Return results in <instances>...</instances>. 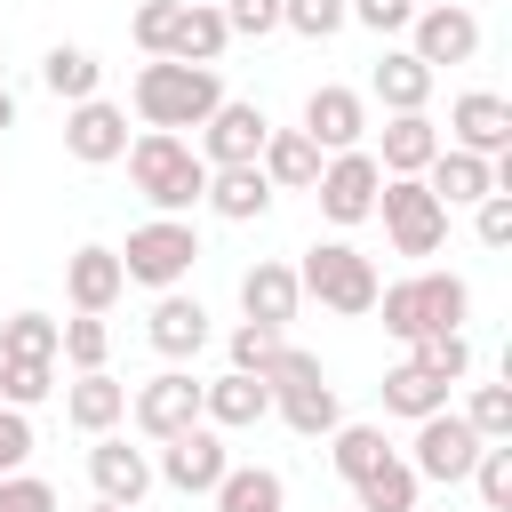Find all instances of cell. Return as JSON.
Listing matches in <instances>:
<instances>
[{
  "instance_id": "cell-1",
  "label": "cell",
  "mask_w": 512,
  "mask_h": 512,
  "mask_svg": "<svg viewBox=\"0 0 512 512\" xmlns=\"http://www.w3.org/2000/svg\"><path fill=\"white\" fill-rule=\"evenodd\" d=\"M128 184L160 208V216H184L200 192H208V160L176 136V128H144V136H128Z\"/></svg>"
},
{
  "instance_id": "cell-2",
  "label": "cell",
  "mask_w": 512,
  "mask_h": 512,
  "mask_svg": "<svg viewBox=\"0 0 512 512\" xmlns=\"http://www.w3.org/2000/svg\"><path fill=\"white\" fill-rule=\"evenodd\" d=\"M136 120L144 128H200L216 104H224V80H216V64H176V56H152L144 72H136Z\"/></svg>"
},
{
  "instance_id": "cell-3",
  "label": "cell",
  "mask_w": 512,
  "mask_h": 512,
  "mask_svg": "<svg viewBox=\"0 0 512 512\" xmlns=\"http://www.w3.org/2000/svg\"><path fill=\"white\" fill-rule=\"evenodd\" d=\"M296 288L304 296H320L328 312H344V320H360V312H376V264L352 248V240H312L304 248V264H296Z\"/></svg>"
},
{
  "instance_id": "cell-4",
  "label": "cell",
  "mask_w": 512,
  "mask_h": 512,
  "mask_svg": "<svg viewBox=\"0 0 512 512\" xmlns=\"http://www.w3.org/2000/svg\"><path fill=\"white\" fill-rule=\"evenodd\" d=\"M112 256H120V272L144 280V288H184V272L200 264V232H192V216H152V224H136L128 248H112Z\"/></svg>"
},
{
  "instance_id": "cell-5",
  "label": "cell",
  "mask_w": 512,
  "mask_h": 512,
  "mask_svg": "<svg viewBox=\"0 0 512 512\" xmlns=\"http://www.w3.org/2000/svg\"><path fill=\"white\" fill-rule=\"evenodd\" d=\"M376 216H384V240H392L400 256H432V248L448 240V208L432 200L424 176H384V184H376Z\"/></svg>"
},
{
  "instance_id": "cell-6",
  "label": "cell",
  "mask_w": 512,
  "mask_h": 512,
  "mask_svg": "<svg viewBox=\"0 0 512 512\" xmlns=\"http://www.w3.org/2000/svg\"><path fill=\"white\" fill-rule=\"evenodd\" d=\"M376 184H384V168H376V152H328L320 160V176H312V200H320V216L328 224H368L376 216Z\"/></svg>"
},
{
  "instance_id": "cell-7",
  "label": "cell",
  "mask_w": 512,
  "mask_h": 512,
  "mask_svg": "<svg viewBox=\"0 0 512 512\" xmlns=\"http://www.w3.org/2000/svg\"><path fill=\"white\" fill-rule=\"evenodd\" d=\"M488 440L456 416V408H432V416H416V480H440V488H456V480H472V456H480Z\"/></svg>"
},
{
  "instance_id": "cell-8",
  "label": "cell",
  "mask_w": 512,
  "mask_h": 512,
  "mask_svg": "<svg viewBox=\"0 0 512 512\" xmlns=\"http://www.w3.org/2000/svg\"><path fill=\"white\" fill-rule=\"evenodd\" d=\"M128 408H136V432H144V440H176V432L200 424V376L176 360V368H160L152 384H136Z\"/></svg>"
},
{
  "instance_id": "cell-9",
  "label": "cell",
  "mask_w": 512,
  "mask_h": 512,
  "mask_svg": "<svg viewBox=\"0 0 512 512\" xmlns=\"http://www.w3.org/2000/svg\"><path fill=\"white\" fill-rule=\"evenodd\" d=\"M408 56H424L432 72H440V64H472V56H480V16L456 8V0L416 8V16H408Z\"/></svg>"
},
{
  "instance_id": "cell-10",
  "label": "cell",
  "mask_w": 512,
  "mask_h": 512,
  "mask_svg": "<svg viewBox=\"0 0 512 512\" xmlns=\"http://www.w3.org/2000/svg\"><path fill=\"white\" fill-rule=\"evenodd\" d=\"M224 432L216 424H192V432H176V440H160V480L176 488V496H208L216 480H224Z\"/></svg>"
},
{
  "instance_id": "cell-11",
  "label": "cell",
  "mask_w": 512,
  "mask_h": 512,
  "mask_svg": "<svg viewBox=\"0 0 512 512\" xmlns=\"http://www.w3.org/2000/svg\"><path fill=\"white\" fill-rule=\"evenodd\" d=\"M64 152H72L80 168H112V160L128 152V112L104 104V96H80V104L64 112Z\"/></svg>"
},
{
  "instance_id": "cell-12",
  "label": "cell",
  "mask_w": 512,
  "mask_h": 512,
  "mask_svg": "<svg viewBox=\"0 0 512 512\" xmlns=\"http://www.w3.org/2000/svg\"><path fill=\"white\" fill-rule=\"evenodd\" d=\"M264 128H272V120H264L256 104L224 96V104L200 120V160H208V168H240V160H256V152H264Z\"/></svg>"
},
{
  "instance_id": "cell-13",
  "label": "cell",
  "mask_w": 512,
  "mask_h": 512,
  "mask_svg": "<svg viewBox=\"0 0 512 512\" xmlns=\"http://www.w3.org/2000/svg\"><path fill=\"white\" fill-rule=\"evenodd\" d=\"M88 480H96V496H104V504L136 512V504H144V488H152V456H144V448H128L120 432H96V448H88Z\"/></svg>"
},
{
  "instance_id": "cell-14",
  "label": "cell",
  "mask_w": 512,
  "mask_h": 512,
  "mask_svg": "<svg viewBox=\"0 0 512 512\" xmlns=\"http://www.w3.org/2000/svg\"><path fill=\"white\" fill-rule=\"evenodd\" d=\"M264 416H272V384H264V376L224 368L216 384H200V424H216V432H248V424H264Z\"/></svg>"
},
{
  "instance_id": "cell-15",
  "label": "cell",
  "mask_w": 512,
  "mask_h": 512,
  "mask_svg": "<svg viewBox=\"0 0 512 512\" xmlns=\"http://www.w3.org/2000/svg\"><path fill=\"white\" fill-rule=\"evenodd\" d=\"M304 136H312L320 152H352V144L368 136V96H360V88H312V96H304Z\"/></svg>"
},
{
  "instance_id": "cell-16",
  "label": "cell",
  "mask_w": 512,
  "mask_h": 512,
  "mask_svg": "<svg viewBox=\"0 0 512 512\" xmlns=\"http://www.w3.org/2000/svg\"><path fill=\"white\" fill-rule=\"evenodd\" d=\"M448 136H456L464 152L496 160V152H512V104H504V96H488V88H472V96H456V104H448Z\"/></svg>"
},
{
  "instance_id": "cell-17",
  "label": "cell",
  "mask_w": 512,
  "mask_h": 512,
  "mask_svg": "<svg viewBox=\"0 0 512 512\" xmlns=\"http://www.w3.org/2000/svg\"><path fill=\"white\" fill-rule=\"evenodd\" d=\"M296 304H304V288H296V264H280V256H256V264L240 272V312H248V320H264V328H288V320H296Z\"/></svg>"
},
{
  "instance_id": "cell-18",
  "label": "cell",
  "mask_w": 512,
  "mask_h": 512,
  "mask_svg": "<svg viewBox=\"0 0 512 512\" xmlns=\"http://www.w3.org/2000/svg\"><path fill=\"white\" fill-rule=\"evenodd\" d=\"M144 336H152V352H160V360H192V352L208 344V304H200V296H184V288H160V304H152Z\"/></svg>"
},
{
  "instance_id": "cell-19",
  "label": "cell",
  "mask_w": 512,
  "mask_h": 512,
  "mask_svg": "<svg viewBox=\"0 0 512 512\" xmlns=\"http://www.w3.org/2000/svg\"><path fill=\"white\" fill-rule=\"evenodd\" d=\"M424 184H432L440 208H472V200L496 192V160H480V152H464V144H440L432 168H424Z\"/></svg>"
},
{
  "instance_id": "cell-20",
  "label": "cell",
  "mask_w": 512,
  "mask_h": 512,
  "mask_svg": "<svg viewBox=\"0 0 512 512\" xmlns=\"http://www.w3.org/2000/svg\"><path fill=\"white\" fill-rule=\"evenodd\" d=\"M120 288H128V272H120V256L112 248H72L64 256V296H72V312H112L120 304Z\"/></svg>"
},
{
  "instance_id": "cell-21",
  "label": "cell",
  "mask_w": 512,
  "mask_h": 512,
  "mask_svg": "<svg viewBox=\"0 0 512 512\" xmlns=\"http://www.w3.org/2000/svg\"><path fill=\"white\" fill-rule=\"evenodd\" d=\"M232 48V24L216 0H176V24H168V56L176 64H216Z\"/></svg>"
},
{
  "instance_id": "cell-22",
  "label": "cell",
  "mask_w": 512,
  "mask_h": 512,
  "mask_svg": "<svg viewBox=\"0 0 512 512\" xmlns=\"http://www.w3.org/2000/svg\"><path fill=\"white\" fill-rule=\"evenodd\" d=\"M320 160H328V152H320L304 128H264V152H256V168H264V184H272V192H312Z\"/></svg>"
},
{
  "instance_id": "cell-23",
  "label": "cell",
  "mask_w": 512,
  "mask_h": 512,
  "mask_svg": "<svg viewBox=\"0 0 512 512\" xmlns=\"http://www.w3.org/2000/svg\"><path fill=\"white\" fill-rule=\"evenodd\" d=\"M272 416L296 432V440H328L336 424H344V408H336V384L328 376H304V384H280L272 392Z\"/></svg>"
},
{
  "instance_id": "cell-24",
  "label": "cell",
  "mask_w": 512,
  "mask_h": 512,
  "mask_svg": "<svg viewBox=\"0 0 512 512\" xmlns=\"http://www.w3.org/2000/svg\"><path fill=\"white\" fill-rule=\"evenodd\" d=\"M432 80H440V72H432L424 56H408V48H384V64L368 72V96H376L384 112H424V104H432Z\"/></svg>"
},
{
  "instance_id": "cell-25",
  "label": "cell",
  "mask_w": 512,
  "mask_h": 512,
  "mask_svg": "<svg viewBox=\"0 0 512 512\" xmlns=\"http://www.w3.org/2000/svg\"><path fill=\"white\" fill-rule=\"evenodd\" d=\"M432 152H440V128H432L424 112H392V120H384V144H376V168H384V176H424Z\"/></svg>"
},
{
  "instance_id": "cell-26",
  "label": "cell",
  "mask_w": 512,
  "mask_h": 512,
  "mask_svg": "<svg viewBox=\"0 0 512 512\" xmlns=\"http://www.w3.org/2000/svg\"><path fill=\"white\" fill-rule=\"evenodd\" d=\"M224 224H256L264 208H272V184H264V168L256 160H240V168H208V192H200Z\"/></svg>"
},
{
  "instance_id": "cell-27",
  "label": "cell",
  "mask_w": 512,
  "mask_h": 512,
  "mask_svg": "<svg viewBox=\"0 0 512 512\" xmlns=\"http://www.w3.org/2000/svg\"><path fill=\"white\" fill-rule=\"evenodd\" d=\"M64 416H72V432H112L120 416H128V384H112L104 368H80V384L64 392Z\"/></svg>"
},
{
  "instance_id": "cell-28",
  "label": "cell",
  "mask_w": 512,
  "mask_h": 512,
  "mask_svg": "<svg viewBox=\"0 0 512 512\" xmlns=\"http://www.w3.org/2000/svg\"><path fill=\"white\" fill-rule=\"evenodd\" d=\"M208 496H216V512H288V480L272 464H224V480Z\"/></svg>"
},
{
  "instance_id": "cell-29",
  "label": "cell",
  "mask_w": 512,
  "mask_h": 512,
  "mask_svg": "<svg viewBox=\"0 0 512 512\" xmlns=\"http://www.w3.org/2000/svg\"><path fill=\"white\" fill-rule=\"evenodd\" d=\"M96 80H104V64H96L80 40H56V48L40 56V88H48L56 104H80V96H96Z\"/></svg>"
},
{
  "instance_id": "cell-30",
  "label": "cell",
  "mask_w": 512,
  "mask_h": 512,
  "mask_svg": "<svg viewBox=\"0 0 512 512\" xmlns=\"http://www.w3.org/2000/svg\"><path fill=\"white\" fill-rule=\"evenodd\" d=\"M416 464L408 456H384V464H368L360 480H352V496H360V512H416Z\"/></svg>"
},
{
  "instance_id": "cell-31",
  "label": "cell",
  "mask_w": 512,
  "mask_h": 512,
  "mask_svg": "<svg viewBox=\"0 0 512 512\" xmlns=\"http://www.w3.org/2000/svg\"><path fill=\"white\" fill-rule=\"evenodd\" d=\"M432 408H448V384L440 376H424L416 360H400V368H384V416H432Z\"/></svg>"
},
{
  "instance_id": "cell-32",
  "label": "cell",
  "mask_w": 512,
  "mask_h": 512,
  "mask_svg": "<svg viewBox=\"0 0 512 512\" xmlns=\"http://www.w3.org/2000/svg\"><path fill=\"white\" fill-rule=\"evenodd\" d=\"M56 336H64V320H48V312H8V320H0V360H56Z\"/></svg>"
},
{
  "instance_id": "cell-33",
  "label": "cell",
  "mask_w": 512,
  "mask_h": 512,
  "mask_svg": "<svg viewBox=\"0 0 512 512\" xmlns=\"http://www.w3.org/2000/svg\"><path fill=\"white\" fill-rule=\"evenodd\" d=\"M392 456V440H384V424H336L328 432V464L344 472V480H360L368 464H384Z\"/></svg>"
},
{
  "instance_id": "cell-34",
  "label": "cell",
  "mask_w": 512,
  "mask_h": 512,
  "mask_svg": "<svg viewBox=\"0 0 512 512\" xmlns=\"http://www.w3.org/2000/svg\"><path fill=\"white\" fill-rule=\"evenodd\" d=\"M376 312H384V328H392L400 344H416V336L432 328V312H424V272H416V280H392V288H376Z\"/></svg>"
},
{
  "instance_id": "cell-35",
  "label": "cell",
  "mask_w": 512,
  "mask_h": 512,
  "mask_svg": "<svg viewBox=\"0 0 512 512\" xmlns=\"http://www.w3.org/2000/svg\"><path fill=\"white\" fill-rule=\"evenodd\" d=\"M408 360H416L424 376L456 384V376L472 368V344H464V328H432V336H416V344H408Z\"/></svg>"
},
{
  "instance_id": "cell-36",
  "label": "cell",
  "mask_w": 512,
  "mask_h": 512,
  "mask_svg": "<svg viewBox=\"0 0 512 512\" xmlns=\"http://www.w3.org/2000/svg\"><path fill=\"white\" fill-rule=\"evenodd\" d=\"M56 352H64L72 368H104V352H112L104 312H72V320H64V336H56Z\"/></svg>"
},
{
  "instance_id": "cell-37",
  "label": "cell",
  "mask_w": 512,
  "mask_h": 512,
  "mask_svg": "<svg viewBox=\"0 0 512 512\" xmlns=\"http://www.w3.org/2000/svg\"><path fill=\"white\" fill-rule=\"evenodd\" d=\"M472 488H480L488 512H512V440H488L472 456Z\"/></svg>"
},
{
  "instance_id": "cell-38",
  "label": "cell",
  "mask_w": 512,
  "mask_h": 512,
  "mask_svg": "<svg viewBox=\"0 0 512 512\" xmlns=\"http://www.w3.org/2000/svg\"><path fill=\"white\" fill-rule=\"evenodd\" d=\"M56 392V360H0V400L8 408H40Z\"/></svg>"
},
{
  "instance_id": "cell-39",
  "label": "cell",
  "mask_w": 512,
  "mask_h": 512,
  "mask_svg": "<svg viewBox=\"0 0 512 512\" xmlns=\"http://www.w3.org/2000/svg\"><path fill=\"white\" fill-rule=\"evenodd\" d=\"M424 312H432V328H464L472 320V288L456 280V272H424ZM424 328V336H432Z\"/></svg>"
},
{
  "instance_id": "cell-40",
  "label": "cell",
  "mask_w": 512,
  "mask_h": 512,
  "mask_svg": "<svg viewBox=\"0 0 512 512\" xmlns=\"http://www.w3.org/2000/svg\"><path fill=\"white\" fill-rule=\"evenodd\" d=\"M456 416H464L480 440H512V384H480V392H472Z\"/></svg>"
},
{
  "instance_id": "cell-41",
  "label": "cell",
  "mask_w": 512,
  "mask_h": 512,
  "mask_svg": "<svg viewBox=\"0 0 512 512\" xmlns=\"http://www.w3.org/2000/svg\"><path fill=\"white\" fill-rule=\"evenodd\" d=\"M280 24L304 32V40H336L352 16H344V0H280Z\"/></svg>"
},
{
  "instance_id": "cell-42",
  "label": "cell",
  "mask_w": 512,
  "mask_h": 512,
  "mask_svg": "<svg viewBox=\"0 0 512 512\" xmlns=\"http://www.w3.org/2000/svg\"><path fill=\"white\" fill-rule=\"evenodd\" d=\"M280 344H288V328H264V320H240V328H232V368H248V376H264Z\"/></svg>"
},
{
  "instance_id": "cell-43",
  "label": "cell",
  "mask_w": 512,
  "mask_h": 512,
  "mask_svg": "<svg viewBox=\"0 0 512 512\" xmlns=\"http://www.w3.org/2000/svg\"><path fill=\"white\" fill-rule=\"evenodd\" d=\"M424 0H344V16L352 24H368L376 40H392V32H408V16H416Z\"/></svg>"
},
{
  "instance_id": "cell-44",
  "label": "cell",
  "mask_w": 512,
  "mask_h": 512,
  "mask_svg": "<svg viewBox=\"0 0 512 512\" xmlns=\"http://www.w3.org/2000/svg\"><path fill=\"white\" fill-rule=\"evenodd\" d=\"M216 8H224L232 40H264V32H280V0H216Z\"/></svg>"
},
{
  "instance_id": "cell-45",
  "label": "cell",
  "mask_w": 512,
  "mask_h": 512,
  "mask_svg": "<svg viewBox=\"0 0 512 512\" xmlns=\"http://www.w3.org/2000/svg\"><path fill=\"white\" fill-rule=\"evenodd\" d=\"M0 512H56V488L40 472H0Z\"/></svg>"
},
{
  "instance_id": "cell-46",
  "label": "cell",
  "mask_w": 512,
  "mask_h": 512,
  "mask_svg": "<svg viewBox=\"0 0 512 512\" xmlns=\"http://www.w3.org/2000/svg\"><path fill=\"white\" fill-rule=\"evenodd\" d=\"M472 232H480V248H512V192L472 200Z\"/></svg>"
},
{
  "instance_id": "cell-47",
  "label": "cell",
  "mask_w": 512,
  "mask_h": 512,
  "mask_svg": "<svg viewBox=\"0 0 512 512\" xmlns=\"http://www.w3.org/2000/svg\"><path fill=\"white\" fill-rule=\"evenodd\" d=\"M168 24H176V0H144L128 32H136V48H144V56H168Z\"/></svg>"
},
{
  "instance_id": "cell-48",
  "label": "cell",
  "mask_w": 512,
  "mask_h": 512,
  "mask_svg": "<svg viewBox=\"0 0 512 512\" xmlns=\"http://www.w3.org/2000/svg\"><path fill=\"white\" fill-rule=\"evenodd\" d=\"M24 456H32V424H24V408L0 400V472H24Z\"/></svg>"
},
{
  "instance_id": "cell-49",
  "label": "cell",
  "mask_w": 512,
  "mask_h": 512,
  "mask_svg": "<svg viewBox=\"0 0 512 512\" xmlns=\"http://www.w3.org/2000/svg\"><path fill=\"white\" fill-rule=\"evenodd\" d=\"M16 128V96H8V80H0V136Z\"/></svg>"
},
{
  "instance_id": "cell-50",
  "label": "cell",
  "mask_w": 512,
  "mask_h": 512,
  "mask_svg": "<svg viewBox=\"0 0 512 512\" xmlns=\"http://www.w3.org/2000/svg\"><path fill=\"white\" fill-rule=\"evenodd\" d=\"M88 512H120V504H104V496H96V504H88Z\"/></svg>"
},
{
  "instance_id": "cell-51",
  "label": "cell",
  "mask_w": 512,
  "mask_h": 512,
  "mask_svg": "<svg viewBox=\"0 0 512 512\" xmlns=\"http://www.w3.org/2000/svg\"><path fill=\"white\" fill-rule=\"evenodd\" d=\"M352 512H360V504H352Z\"/></svg>"
}]
</instances>
